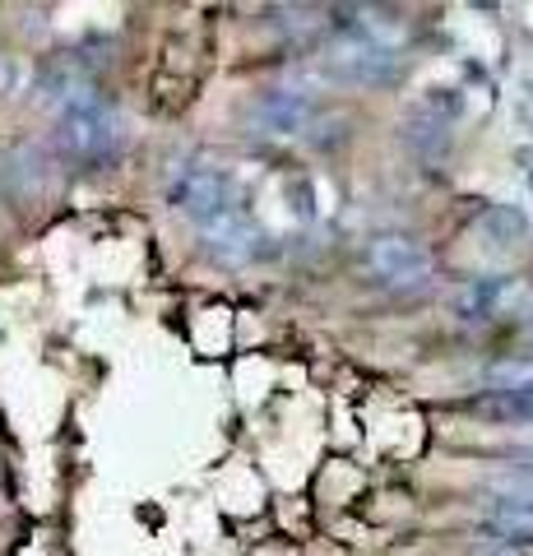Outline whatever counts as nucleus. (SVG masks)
<instances>
[{
    "label": "nucleus",
    "instance_id": "obj_2",
    "mask_svg": "<svg viewBox=\"0 0 533 556\" xmlns=\"http://www.w3.org/2000/svg\"><path fill=\"white\" fill-rule=\"evenodd\" d=\"M367 265H371V274L381 278V283L399 288V292L422 288L427 278H432V255H427L413 237H394V232H385V237L371 241Z\"/></svg>",
    "mask_w": 533,
    "mask_h": 556
},
{
    "label": "nucleus",
    "instance_id": "obj_6",
    "mask_svg": "<svg viewBox=\"0 0 533 556\" xmlns=\"http://www.w3.org/2000/svg\"><path fill=\"white\" fill-rule=\"evenodd\" d=\"M492 386H506V394H533V362H502V367H492Z\"/></svg>",
    "mask_w": 533,
    "mask_h": 556
},
{
    "label": "nucleus",
    "instance_id": "obj_3",
    "mask_svg": "<svg viewBox=\"0 0 533 556\" xmlns=\"http://www.w3.org/2000/svg\"><path fill=\"white\" fill-rule=\"evenodd\" d=\"M200 237H204V251L218 255L223 265H242V260H251V255H255V232L246 228L242 218L232 214V204L223 208L218 218L200 223Z\"/></svg>",
    "mask_w": 533,
    "mask_h": 556
},
{
    "label": "nucleus",
    "instance_id": "obj_8",
    "mask_svg": "<svg viewBox=\"0 0 533 556\" xmlns=\"http://www.w3.org/2000/svg\"><path fill=\"white\" fill-rule=\"evenodd\" d=\"M10 84H14V65H10L5 56H0V93H5V89H10Z\"/></svg>",
    "mask_w": 533,
    "mask_h": 556
},
{
    "label": "nucleus",
    "instance_id": "obj_4",
    "mask_svg": "<svg viewBox=\"0 0 533 556\" xmlns=\"http://www.w3.org/2000/svg\"><path fill=\"white\" fill-rule=\"evenodd\" d=\"M306 116H312V102H306L302 93H292V89H279V93H269L261 102V121H265V130H274V135L302 130Z\"/></svg>",
    "mask_w": 533,
    "mask_h": 556
},
{
    "label": "nucleus",
    "instance_id": "obj_7",
    "mask_svg": "<svg viewBox=\"0 0 533 556\" xmlns=\"http://www.w3.org/2000/svg\"><path fill=\"white\" fill-rule=\"evenodd\" d=\"M487 486L496 496H506L510 506H533V478H524V473H496Z\"/></svg>",
    "mask_w": 533,
    "mask_h": 556
},
{
    "label": "nucleus",
    "instance_id": "obj_1",
    "mask_svg": "<svg viewBox=\"0 0 533 556\" xmlns=\"http://www.w3.org/2000/svg\"><path fill=\"white\" fill-rule=\"evenodd\" d=\"M167 200L177 204L186 218L210 223L228 208V181H223V172L214 163H181V167H172Z\"/></svg>",
    "mask_w": 533,
    "mask_h": 556
},
{
    "label": "nucleus",
    "instance_id": "obj_5",
    "mask_svg": "<svg viewBox=\"0 0 533 556\" xmlns=\"http://www.w3.org/2000/svg\"><path fill=\"white\" fill-rule=\"evenodd\" d=\"M107 116H102L98 108H75L71 116H65V126H61V139L71 144L75 153H93L102 149V139H107Z\"/></svg>",
    "mask_w": 533,
    "mask_h": 556
}]
</instances>
